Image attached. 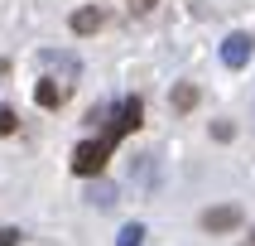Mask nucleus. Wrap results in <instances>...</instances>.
Segmentation results:
<instances>
[{
	"label": "nucleus",
	"instance_id": "1",
	"mask_svg": "<svg viewBox=\"0 0 255 246\" xmlns=\"http://www.w3.org/2000/svg\"><path fill=\"white\" fill-rule=\"evenodd\" d=\"M111 150H116L111 140H82L77 150H72V174H82V179H101Z\"/></svg>",
	"mask_w": 255,
	"mask_h": 246
},
{
	"label": "nucleus",
	"instance_id": "2",
	"mask_svg": "<svg viewBox=\"0 0 255 246\" xmlns=\"http://www.w3.org/2000/svg\"><path fill=\"white\" fill-rule=\"evenodd\" d=\"M251 53H255V39L246 34V29H236V34L222 39V63H227V68H246Z\"/></svg>",
	"mask_w": 255,
	"mask_h": 246
},
{
	"label": "nucleus",
	"instance_id": "3",
	"mask_svg": "<svg viewBox=\"0 0 255 246\" xmlns=\"http://www.w3.org/2000/svg\"><path fill=\"white\" fill-rule=\"evenodd\" d=\"M202 227H207V232H231V227H241V208H236V203H217V208L202 213Z\"/></svg>",
	"mask_w": 255,
	"mask_h": 246
},
{
	"label": "nucleus",
	"instance_id": "4",
	"mask_svg": "<svg viewBox=\"0 0 255 246\" xmlns=\"http://www.w3.org/2000/svg\"><path fill=\"white\" fill-rule=\"evenodd\" d=\"M82 198L92 203V208H111V203H116V184L106 179V174H101V179H92V184H87V193H82Z\"/></svg>",
	"mask_w": 255,
	"mask_h": 246
},
{
	"label": "nucleus",
	"instance_id": "5",
	"mask_svg": "<svg viewBox=\"0 0 255 246\" xmlns=\"http://www.w3.org/2000/svg\"><path fill=\"white\" fill-rule=\"evenodd\" d=\"M101 24H106V14H101V10H92V5L72 10V34H97Z\"/></svg>",
	"mask_w": 255,
	"mask_h": 246
},
{
	"label": "nucleus",
	"instance_id": "6",
	"mask_svg": "<svg viewBox=\"0 0 255 246\" xmlns=\"http://www.w3.org/2000/svg\"><path fill=\"white\" fill-rule=\"evenodd\" d=\"M63 97H68V87L48 82V77H43V82L34 87V101H39V106H48V111H53V106H63Z\"/></svg>",
	"mask_w": 255,
	"mask_h": 246
},
{
	"label": "nucleus",
	"instance_id": "7",
	"mask_svg": "<svg viewBox=\"0 0 255 246\" xmlns=\"http://www.w3.org/2000/svg\"><path fill=\"white\" fill-rule=\"evenodd\" d=\"M144 237H149L144 222H126V227L116 232V246H144Z\"/></svg>",
	"mask_w": 255,
	"mask_h": 246
},
{
	"label": "nucleus",
	"instance_id": "8",
	"mask_svg": "<svg viewBox=\"0 0 255 246\" xmlns=\"http://www.w3.org/2000/svg\"><path fill=\"white\" fill-rule=\"evenodd\" d=\"M193 106H198V87L178 82V87H173V111H193Z\"/></svg>",
	"mask_w": 255,
	"mask_h": 246
},
{
	"label": "nucleus",
	"instance_id": "9",
	"mask_svg": "<svg viewBox=\"0 0 255 246\" xmlns=\"http://www.w3.org/2000/svg\"><path fill=\"white\" fill-rule=\"evenodd\" d=\"M43 68H63V72L72 77V72H77V63H72L68 53H43Z\"/></svg>",
	"mask_w": 255,
	"mask_h": 246
},
{
	"label": "nucleus",
	"instance_id": "10",
	"mask_svg": "<svg viewBox=\"0 0 255 246\" xmlns=\"http://www.w3.org/2000/svg\"><path fill=\"white\" fill-rule=\"evenodd\" d=\"M14 126H19V116L10 106H0V135H14Z\"/></svg>",
	"mask_w": 255,
	"mask_h": 246
},
{
	"label": "nucleus",
	"instance_id": "11",
	"mask_svg": "<svg viewBox=\"0 0 255 246\" xmlns=\"http://www.w3.org/2000/svg\"><path fill=\"white\" fill-rule=\"evenodd\" d=\"M19 242H24V232H19V227H0V246H19Z\"/></svg>",
	"mask_w": 255,
	"mask_h": 246
},
{
	"label": "nucleus",
	"instance_id": "12",
	"mask_svg": "<svg viewBox=\"0 0 255 246\" xmlns=\"http://www.w3.org/2000/svg\"><path fill=\"white\" fill-rule=\"evenodd\" d=\"M212 135H217V140H231V135H236V126H231V121H212Z\"/></svg>",
	"mask_w": 255,
	"mask_h": 246
},
{
	"label": "nucleus",
	"instance_id": "13",
	"mask_svg": "<svg viewBox=\"0 0 255 246\" xmlns=\"http://www.w3.org/2000/svg\"><path fill=\"white\" fill-rule=\"evenodd\" d=\"M251 242H255V232H251Z\"/></svg>",
	"mask_w": 255,
	"mask_h": 246
}]
</instances>
